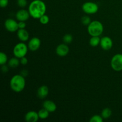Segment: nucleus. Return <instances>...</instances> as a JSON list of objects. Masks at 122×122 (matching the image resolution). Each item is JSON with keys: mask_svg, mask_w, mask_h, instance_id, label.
I'll use <instances>...</instances> for the list:
<instances>
[{"mask_svg": "<svg viewBox=\"0 0 122 122\" xmlns=\"http://www.w3.org/2000/svg\"><path fill=\"white\" fill-rule=\"evenodd\" d=\"M28 11L30 17L33 19H39L45 14L46 11V4L42 0H34L30 3Z\"/></svg>", "mask_w": 122, "mask_h": 122, "instance_id": "1", "label": "nucleus"}, {"mask_svg": "<svg viewBox=\"0 0 122 122\" xmlns=\"http://www.w3.org/2000/svg\"><path fill=\"white\" fill-rule=\"evenodd\" d=\"M10 86L11 90L15 92H21L24 90L26 86L25 76L21 75L13 76L10 82Z\"/></svg>", "mask_w": 122, "mask_h": 122, "instance_id": "2", "label": "nucleus"}, {"mask_svg": "<svg viewBox=\"0 0 122 122\" xmlns=\"http://www.w3.org/2000/svg\"><path fill=\"white\" fill-rule=\"evenodd\" d=\"M104 31L103 25L98 20L92 21L88 26V32L91 36H100Z\"/></svg>", "mask_w": 122, "mask_h": 122, "instance_id": "3", "label": "nucleus"}, {"mask_svg": "<svg viewBox=\"0 0 122 122\" xmlns=\"http://www.w3.org/2000/svg\"><path fill=\"white\" fill-rule=\"evenodd\" d=\"M28 46L24 42H19L14 46L13 48V54L14 57H16L19 58H21L26 56L28 51Z\"/></svg>", "mask_w": 122, "mask_h": 122, "instance_id": "4", "label": "nucleus"}, {"mask_svg": "<svg viewBox=\"0 0 122 122\" xmlns=\"http://www.w3.org/2000/svg\"><path fill=\"white\" fill-rule=\"evenodd\" d=\"M111 67L116 71H122V54H116L111 60Z\"/></svg>", "mask_w": 122, "mask_h": 122, "instance_id": "5", "label": "nucleus"}, {"mask_svg": "<svg viewBox=\"0 0 122 122\" xmlns=\"http://www.w3.org/2000/svg\"><path fill=\"white\" fill-rule=\"evenodd\" d=\"M82 10L84 13L88 14H94L98 12L99 9L97 4L94 2H86L82 5Z\"/></svg>", "mask_w": 122, "mask_h": 122, "instance_id": "6", "label": "nucleus"}, {"mask_svg": "<svg viewBox=\"0 0 122 122\" xmlns=\"http://www.w3.org/2000/svg\"><path fill=\"white\" fill-rule=\"evenodd\" d=\"M5 28L10 32H17L19 30V25L18 22H17L13 19H7L4 22Z\"/></svg>", "mask_w": 122, "mask_h": 122, "instance_id": "7", "label": "nucleus"}, {"mask_svg": "<svg viewBox=\"0 0 122 122\" xmlns=\"http://www.w3.org/2000/svg\"><path fill=\"white\" fill-rule=\"evenodd\" d=\"M100 45L102 50L104 51H108L113 47V40L109 36H104L101 38Z\"/></svg>", "mask_w": 122, "mask_h": 122, "instance_id": "8", "label": "nucleus"}, {"mask_svg": "<svg viewBox=\"0 0 122 122\" xmlns=\"http://www.w3.org/2000/svg\"><path fill=\"white\" fill-rule=\"evenodd\" d=\"M41 45V41L40 39L37 37H33L29 40L28 42L29 50L31 51H36L39 50Z\"/></svg>", "mask_w": 122, "mask_h": 122, "instance_id": "9", "label": "nucleus"}, {"mask_svg": "<svg viewBox=\"0 0 122 122\" xmlns=\"http://www.w3.org/2000/svg\"><path fill=\"white\" fill-rule=\"evenodd\" d=\"M69 51L70 50H69V46L65 43L59 44L56 49V52L57 56L61 57H66L69 54Z\"/></svg>", "mask_w": 122, "mask_h": 122, "instance_id": "10", "label": "nucleus"}, {"mask_svg": "<svg viewBox=\"0 0 122 122\" xmlns=\"http://www.w3.org/2000/svg\"><path fill=\"white\" fill-rule=\"evenodd\" d=\"M30 17V15L29 11L25 9L19 10L17 11L16 14H15V17L19 21H27L29 19Z\"/></svg>", "mask_w": 122, "mask_h": 122, "instance_id": "11", "label": "nucleus"}, {"mask_svg": "<svg viewBox=\"0 0 122 122\" xmlns=\"http://www.w3.org/2000/svg\"><path fill=\"white\" fill-rule=\"evenodd\" d=\"M38 112L35 111H29L25 114V120L27 122H36L39 120Z\"/></svg>", "mask_w": 122, "mask_h": 122, "instance_id": "12", "label": "nucleus"}, {"mask_svg": "<svg viewBox=\"0 0 122 122\" xmlns=\"http://www.w3.org/2000/svg\"><path fill=\"white\" fill-rule=\"evenodd\" d=\"M49 94V88L46 85H42L37 90L36 95L37 97L39 98V99L45 98L46 97L48 96Z\"/></svg>", "mask_w": 122, "mask_h": 122, "instance_id": "13", "label": "nucleus"}, {"mask_svg": "<svg viewBox=\"0 0 122 122\" xmlns=\"http://www.w3.org/2000/svg\"><path fill=\"white\" fill-rule=\"evenodd\" d=\"M17 38L21 42H26L29 38V33L25 29H19L17 31Z\"/></svg>", "mask_w": 122, "mask_h": 122, "instance_id": "14", "label": "nucleus"}, {"mask_svg": "<svg viewBox=\"0 0 122 122\" xmlns=\"http://www.w3.org/2000/svg\"><path fill=\"white\" fill-rule=\"evenodd\" d=\"M43 108L47 110L50 113H53L57 110V105L51 100H45L43 102Z\"/></svg>", "mask_w": 122, "mask_h": 122, "instance_id": "15", "label": "nucleus"}, {"mask_svg": "<svg viewBox=\"0 0 122 122\" xmlns=\"http://www.w3.org/2000/svg\"><path fill=\"white\" fill-rule=\"evenodd\" d=\"M20 58H17L16 57H14L10 59L8 61V66L11 68H15L19 66V64H20Z\"/></svg>", "mask_w": 122, "mask_h": 122, "instance_id": "16", "label": "nucleus"}, {"mask_svg": "<svg viewBox=\"0 0 122 122\" xmlns=\"http://www.w3.org/2000/svg\"><path fill=\"white\" fill-rule=\"evenodd\" d=\"M101 38L100 36H92L89 39V45L92 47H96L100 44Z\"/></svg>", "mask_w": 122, "mask_h": 122, "instance_id": "17", "label": "nucleus"}, {"mask_svg": "<svg viewBox=\"0 0 122 122\" xmlns=\"http://www.w3.org/2000/svg\"><path fill=\"white\" fill-rule=\"evenodd\" d=\"M38 113L39 119H42V120L47 119L49 116V114H50V112L44 108H42V109L39 110V111Z\"/></svg>", "mask_w": 122, "mask_h": 122, "instance_id": "18", "label": "nucleus"}, {"mask_svg": "<svg viewBox=\"0 0 122 122\" xmlns=\"http://www.w3.org/2000/svg\"><path fill=\"white\" fill-rule=\"evenodd\" d=\"M112 114V112L109 108H105L102 110L101 112V116L104 119H107L111 117Z\"/></svg>", "mask_w": 122, "mask_h": 122, "instance_id": "19", "label": "nucleus"}, {"mask_svg": "<svg viewBox=\"0 0 122 122\" xmlns=\"http://www.w3.org/2000/svg\"><path fill=\"white\" fill-rule=\"evenodd\" d=\"M8 61V57L7 54L3 52H0V64L1 66L5 64Z\"/></svg>", "mask_w": 122, "mask_h": 122, "instance_id": "20", "label": "nucleus"}, {"mask_svg": "<svg viewBox=\"0 0 122 122\" xmlns=\"http://www.w3.org/2000/svg\"><path fill=\"white\" fill-rule=\"evenodd\" d=\"M104 120V119L101 115H98V114H95L93 116L91 117V118L89 120L90 122H102Z\"/></svg>", "mask_w": 122, "mask_h": 122, "instance_id": "21", "label": "nucleus"}, {"mask_svg": "<svg viewBox=\"0 0 122 122\" xmlns=\"http://www.w3.org/2000/svg\"><path fill=\"white\" fill-rule=\"evenodd\" d=\"M39 22L42 24V25H47L48 23L50 21V18H49L48 15H46V14H44L39 19Z\"/></svg>", "mask_w": 122, "mask_h": 122, "instance_id": "22", "label": "nucleus"}, {"mask_svg": "<svg viewBox=\"0 0 122 122\" xmlns=\"http://www.w3.org/2000/svg\"><path fill=\"white\" fill-rule=\"evenodd\" d=\"M63 40L64 43H65V44H70L73 41V36L70 34H66L63 36Z\"/></svg>", "mask_w": 122, "mask_h": 122, "instance_id": "23", "label": "nucleus"}, {"mask_svg": "<svg viewBox=\"0 0 122 122\" xmlns=\"http://www.w3.org/2000/svg\"><path fill=\"white\" fill-rule=\"evenodd\" d=\"M91 20L90 17L88 15H85L83 16L81 19V22L83 24V25H85V26H88L89 24L91 22Z\"/></svg>", "mask_w": 122, "mask_h": 122, "instance_id": "24", "label": "nucleus"}, {"mask_svg": "<svg viewBox=\"0 0 122 122\" xmlns=\"http://www.w3.org/2000/svg\"><path fill=\"white\" fill-rule=\"evenodd\" d=\"M17 4L19 7H21V8H24L27 5V0H17Z\"/></svg>", "mask_w": 122, "mask_h": 122, "instance_id": "25", "label": "nucleus"}, {"mask_svg": "<svg viewBox=\"0 0 122 122\" xmlns=\"http://www.w3.org/2000/svg\"><path fill=\"white\" fill-rule=\"evenodd\" d=\"M8 5V0H0V6L2 8H5Z\"/></svg>", "mask_w": 122, "mask_h": 122, "instance_id": "26", "label": "nucleus"}, {"mask_svg": "<svg viewBox=\"0 0 122 122\" xmlns=\"http://www.w3.org/2000/svg\"><path fill=\"white\" fill-rule=\"evenodd\" d=\"M20 64H22L23 66H26L28 63V60L26 57H23L20 58Z\"/></svg>", "mask_w": 122, "mask_h": 122, "instance_id": "27", "label": "nucleus"}, {"mask_svg": "<svg viewBox=\"0 0 122 122\" xmlns=\"http://www.w3.org/2000/svg\"><path fill=\"white\" fill-rule=\"evenodd\" d=\"M18 25H19V29H25L26 26L25 21H20L19 22H18Z\"/></svg>", "mask_w": 122, "mask_h": 122, "instance_id": "28", "label": "nucleus"}, {"mask_svg": "<svg viewBox=\"0 0 122 122\" xmlns=\"http://www.w3.org/2000/svg\"><path fill=\"white\" fill-rule=\"evenodd\" d=\"M1 70L3 73H6L8 71V68L7 66H6L5 64H4V65L1 66Z\"/></svg>", "mask_w": 122, "mask_h": 122, "instance_id": "29", "label": "nucleus"}, {"mask_svg": "<svg viewBox=\"0 0 122 122\" xmlns=\"http://www.w3.org/2000/svg\"></svg>", "mask_w": 122, "mask_h": 122, "instance_id": "30", "label": "nucleus"}]
</instances>
